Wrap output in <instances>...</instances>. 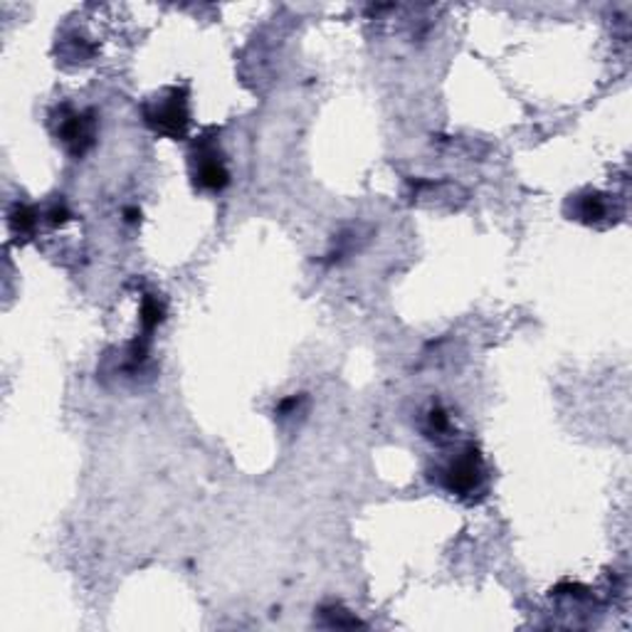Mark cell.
<instances>
[{"instance_id": "6da1fadb", "label": "cell", "mask_w": 632, "mask_h": 632, "mask_svg": "<svg viewBox=\"0 0 632 632\" xmlns=\"http://www.w3.org/2000/svg\"><path fill=\"white\" fill-rule=\"evenodd\" d=\"M144 119L156 134L168 138H184L190 126L186 89L170 87L148 99L144 104Z\"/></svg>"}, {"instance_id": "7a4b0ae2", "label": "cell", "mask_w": 632, "mask_h": 632, "mask_svg": "<svg viewBox=\"0 0 632 632\" xmlns=\"http://www.w3.org/2000/svg\"><path fill=\"white\" fill-rule=\"evenodd\" d=\"M440 479H443V487L459 499L475 497L485 487V459H481L479 450L467 443L463 450H457V455H453L445 463V467L440 469Z\"/></svg>"}, {"instance_id": "3957f363", "label": "cell", "mask_w": 632, "mask_h": 632, "mask_svg": "<svg viewBox=\"0 0 632 632\" xmlns=\"http://www.w3.org/2000/svg\"><path fill=\"white\" fill-rule=\"evenodd\" d=\"M190 170H193V180L198 188L210 190V193H220L230 184V170L225 166V158L220 154L218 138L203 136L190 152Z\"/></svg>"}, {"instance_id": "277c9868", "label": "cell", "mask_w": 632, "mask_h": 632, "mask_svg": "<svg viewBox=\"0 0 632 632\" xmlns=\"http://www.w3.org/2000/svg\"><path fill=\"white\" fill-rule=\"evenodd\" d=\"M55 134H57L59 142H63L67 152L79 158L95 146L97 119L92 112H75V109L65 107L63 112H59V122H57Z\"/></svg>"}, {"instance_id": "5b68a950", "label": "cell", "mask_w": 632, "mask_h": 632, "mask_svg": "<svg viewBox=\"0 0 632 632\" xmlns=\"http://www.w3.org/2000/svg\"><path fill=\"white\" fill-rule=\"evenodd\" d=\"M610 206H608V196L603 193H586V196H576V208H574V218L580 220V223L594 225L600 223V220L608 218Z\"/></svg>"}, {"instance_id": "8992f818", "label": "cell", "mask_w": 632, "mask_h": 632, "mask_svg": "<svg viewBox=\"0 0 632 632\" xmlns=\"http://www.w3.org/2000/svg\"><path fill=\"white\" fill-rule=\"evenodd\" d=\"M8 220H10V228H13L20 235H33L37 228V213L27 206H15L13 210H10Z\"/></svg>"}, {"instance_id": "52a82bcc", "label": "cell", "mask_w": 632, "mask_h": 632, "mask_svg": "<svg viewBox=\"0 0 632 632\" xmlns=\"http://www.w3.org/2000/svg\"><path fill=\"white\" fill-rule=\"evenodd\" d=\"M430 430H435V433L440 435V433H447L450 430V418H447V413L445 410H440V408H435V410H430Z\"/></svg>"}]
</instances>
